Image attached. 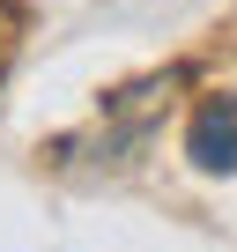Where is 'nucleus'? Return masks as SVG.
<instances>
[{
	"instance_id": "f257e3e1",
	"label": "nucleus",
	"mask_w": 237,
	"mask_h": 252,
	"mask_svg": "<svg viewBox=\"0 0 237 252\" xmlns=\"http://www.w3.org/2000/svg\"><path fill=\"white\" fill-rule=\"evenodd\" d=\"M185 156L207 171V178H230L237 171V96H207L185 126Z\"/></svg>"
}]
</instances>
